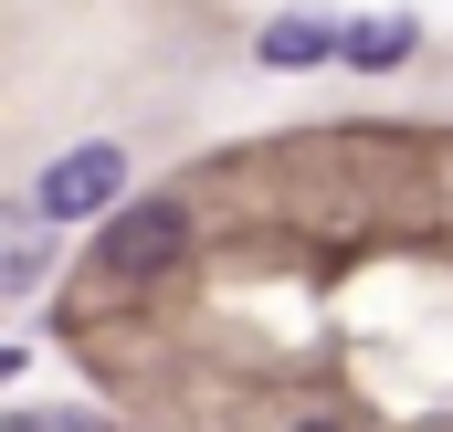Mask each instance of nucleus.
I'll return each mask as SVG.
<instances>
[{
	"mask_svg": "<svg viewBox=\"0 0 453 432\" xmlns=\"http://www.w3.org/2000/svg\"><path fill=\"white\" fill-rule=\"evenodd\" d=\"M190 253V212L180 201H127V212L96 232V274H116V285H148V274H169Z\"/></svg>",
	"mask_w": 453,
	"mask_h": 432,
	"instance_id": "f257e3e1",
	"label": "nucleus"
},
{
	"mask_svg": "<svg viewBox=\"0 0 453 432\" xmlns=\"http://www.w3.org/2000/svg\"><path fill=\"white\" fill-rule=\"evenodd\" d=\"M116 190H127V148H64L53 169H42V190H32V221H85V212H106Z\"/></svg>",
	"mask_w": 453,
	"mask_h": 432,
	"instance_id": "f03ea898",
	"label": "nucleus"
},
{
	"mask_svg": "<svg viewBox=\"0 0 453 432\" xmlns=\"http://www.w3.org/2000/svg\"><path fill=\"white\" fill-rule=\"evenodd\" d=\"M327 53H348V32L327 11H285V21L264 32V64H327Z\"/></svg>",
	"mask_w": 453,
	"mask_h": 432,
	"instance_id": "7ed1b4c3",
	"label": "nucleus"
},
{
	"mask_svg": "<svg viewBox=\"0 0 453 432\" xmlns=\"http://www.w3.org/2000/svg\"><path fill=\"white\" fill-rule=\"evenodd\" d=\"M401 53H411V21H401V11H369V21L348 32V64H369V74L401 64Z\"/></svg>",
	"mask_w": 453,
	"mask_h": 432,
	"instance_id": "20e7f679",
	"label": "nucleus"
},
{
	"mask_svg": "<svg viewBox=\"0 0 453 432\" xmlns=\"http://www.w3.org/2000/svg\"><path fill=\"white\" fill-rule=\"evenodd\" d=\"M0 432H106V422H96V412H11Z\"/></svg>",
	"mask_w": 453,
	"mask_h": 432,
	"instance_id": "39448f33",
	"label": "nucleus"
},
{
	"mask_svg": "<svg viewBox=\"0 0 453 432\" xmlns=\"http://www.w3.org/2000/svg\"><path fill=\"white\" fill-rule=\"evenodd\" d=\"M32 285H42V243H32V221H21V232H11V296H32Z\"/></svg>",
	"mask_w": 453,
	"mask_h": 432,
	"instance_id": "423d86ee",
	"label": "nucleus"
},
{
	"mask_svg": "<svg viewBox=\"0 0 453 432\" xmlns=\"http://www.w3.org/2000/svg\"><path fill=\"white\" fill-rule=\"evenodd\" d=\"M306 432H338V422H306Z\"/></svg>",
	"mask_w": 453,
	"mask_h": 432,
	"instance_id": "0eeeda50",
	"label": "nucleus"
}]
</instances>
